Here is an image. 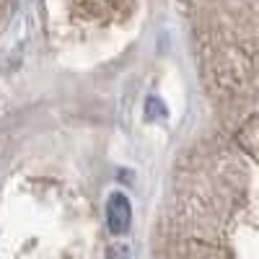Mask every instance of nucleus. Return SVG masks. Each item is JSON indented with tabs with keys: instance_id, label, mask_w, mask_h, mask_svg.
Masks as SVG:
<instances>
[{
	"instance_id": "f03ea898",
	"label": "nucleus",
	"mask_w": 259,
	"mask_h": 259,
	"mask_svg": "<svg viewBox=\"0 0 259 259\" xmlns=\"http://www.w3.org/2000/svg\"><path fill=\"white\" fill-rule=\"evenodd\" d=\"M145 112H148V117H153V112H158L161 117H166V109H163V104H161L158 99H148V106H145Z\"/></svg>"
},
{
	"instance_id": "f257e3e1",
	"label": "nucleus",
	"mask_w": 259,
	"mask_h": 259,
	"mask_svg": "<svg viewBox=\"0 0 259 259\" xmlns=\"http://www.w3.org/2000/svg\"><path fill=\"white\" fill-rule=\"evenodd\" d=\"M106 221H109V228L114 233H124L130 228V221H133V210H130V200L122 192L112 194L109 197V207H106Z\"/></svg>"
}]
</instances>
